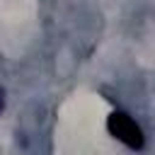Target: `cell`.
<instances>
[{"instance_id":"cell-2","label":"cell","mask_w":155,"mask_h":155,"mask_svg":"<svg viewBox=\"0 0 155 155\" xmlns=\"http://www.w3.org/2000/svg\"><path fill=\"white\" fill-rule=\"evenodd\" d=\"M2 109H5V90L0 87V114H2Z\"/></svg>"},{"instance_id":"cell-1","label":"cell","mask_w":155,"mask_h":155,"mask_svg":"<svg viewBox=\"0 0 155 155\" xmlns=\"http://www.w3.org/2000/svg\"><path fill=\"white\" fill-rule=\"evenodd\" d=\"M107 131L121 140L124 145H128L131 150H143L145 145V136H143V128L136 124V119H131L126 111H111L107 116Z\"/></svg>"}]
</instances>
